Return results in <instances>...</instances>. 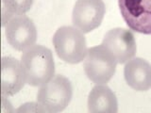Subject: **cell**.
<instances>
[{
    "mask_svg": "<svg viewBox=\"0 0 151 113\" xmlns=\"http://www.w3.org/2000/svg\"><path fill=\"white\" fill-rule=\"evenodd\" d=\"M101 44L114 56L117 62L120 64L127 63L133 59L137 51L133 33L121 27L109 30L104 36Z\"/></svg>",
    "mask_w": 151,
    "mask_h": 113,
    "instance_id": "cell-8",
    "label": "cell"
},
{
    "mask_svg": "<svg viewBox=\"0 0 151 113\" xmlns=\"http://www.w3.org/2000/svg\"><path fill=\"white\" fill-rule=\"evenodd\" d=\"M106 12L103 0H77L72 13V22L83 33H89L101 25Z\"/></svg>",
    "mask_w": 151,
    "mask_h": 113,
    "instance_id": "cell-6",
    "label": "cell"
},
{
    "mask_svg": "<svg viewBox=\"0 0 151 113\" xmlns=\"http://www.w3.org/2000/svg\"><path fill=\"white\" fill-rule=\"evenodd\" d=\"M127 85L135 91L146 92L151 89V64L142 58L129 60L124 68Z\"/></svg>",
    "mask_w": 151,
    "mask_h": 113,
    "instance_id": "cell-10",
    "label": "cell"
},
{
    "mask_svg": "<svg viewBox=\"0 0 151 113\" xmlns=\"http://www.w3.org/2000/svg\"><path fill=\"white\" fill-rule=\"evenodd\" d=\"M33 1L34 0H2V26H6L12 17L29 11Z\"/></svg>",
    "mask_w": 151,
    "mask_h": 113,
    "instance_id": "cell-12",
    "label": "cell"
},
{
    "mask_svg": "<svg viewBox=\"0 0 151 113\" xmlns=\"http://www.w3.org/2000/svg\"><path fill=\"white\" fill-rule=\"evenodd\" d=\"M53 45L58 56L70 64H78L85 59L87 44L84 33L75 26H64L58 28L53 36Z\"/></svg>",
    "mask_w": 151,
    "mask_h": 113,
    "instance_id": "cell-2",
    "label": "cell"
},
{
    "mask_svg": "<svg viewBox=\"0 0 151 113\" xmlns=\"http://www.w3.org/2000/svg\"><path fill=\"white\" fill-rule=\"evenodd\" d=\"M21 63L25 71L27 84L29 86H42L55 75L53 54L44 45H32L23 51Z\"/></svg>",
    "mask_w": 151,
    "mask_h": 113,
    "instance_id": "cell-1",
    "label": "cell"
},
{
    "mask_svg": "<svg viewBox=\"0 0 151 113\" xmlns=\"http://www.w3.org/2000/svg\"><path fill=\"white\" fill-rule=\"evenodd\" d=\"M121 15L131 30L151 35V0H118Z\"/></svg>",
    "mask_w": 151,
    "mask_h": 113,
    "instance_id": "cell-5",
    "label": "cell"
},
{
    "mask_svg": "<svg viewBox=\"0 0 151 113\" xmlns=\"http://www.w3.org/2000/svg\"><path fill=\"white\" fill-rule=\"evenodd\" d=\"M88 109L92 113H116L118 103L115 93L107 85L97 84L89 93Z\"/></svg>",
    "mask_w": 151,
    "mask_h": 113,
    "instance_id": "cell-11",
    "label": "cell"
},
{
    "mask_svg": "<svg viewBox=\"0 0 151 113\" xmlns=\"http://www.w3.org/2000/svg\"><path fill=\"white\" fill-rule=\"evenodd\" d=\"M117 63L114 56L100 44L88 49L84 59V71L92 82L106 84L114 75Z\"/></svg>",
    "mask_w": 151,
    "mask_h": 113,
    "instance_id": "cell-4",
    "label": "cell"
},
{
    "mask_svg": "<svg viewBox=\"0 0 151 113\" xmlns=\"http://www.w3.org/2000/svg\"><path fill=\"white\" fill-rule=\"evenodd\" d=\"M73 87L70 80L63 74H56L40 88L37 101L45 112H60L70 104Z\"/></svg>",
    "mask_w": 151,
    "mask_h": 113,
    "instance_id": "cell-3",
    "label": "cell"
},
{
    "mask_svg": "<svg viewBox=\"0 0 151 113\" xmlns=\"http://www.w3.org/2000/svg\"><path fill=\"white\" fill-rule=\"evenodd\" d=\"M27 83L22 63L12 56H4L1 60V93L13 96Z\"/></svg>",
    "mask_w": 151,
    "mask_h": 113,
    "instance_id": "cell-9",
    "label": "cell"
},
{
    "mask_svg": "<svg viewBox=\"0 0 151 113\" xmlns=\"http://www.w3.org/2000/svg\"><path fill=\"white\" fill-rule=\"evenodd\" d=\"M6 38L12 48L17 51H25L35 44L37 29L29 17L24 14L12 17L6 24Z\"/></svg>",
    "mask_w": 151,
    "mask_h": 113,
    "instance_id": "cell-7",
    "label": "cell"
}]
</instances>
